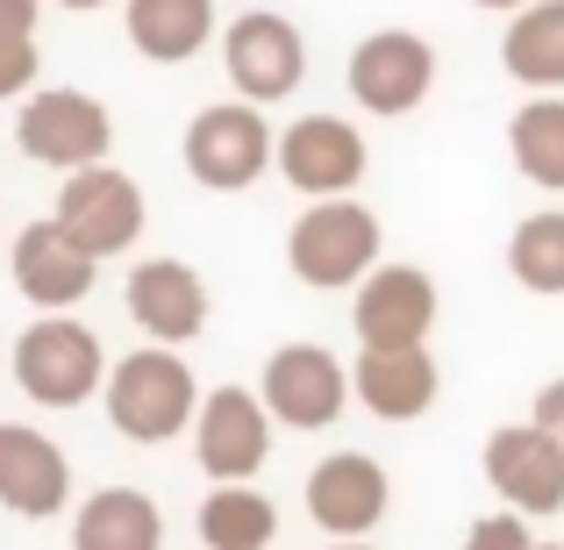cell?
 Segmentation results:
<instances>
[{
    "label": "cell",
    "instance_id": "obj_1",
    "mask_svg": "<svg viewBox=\"0 0 564 550\" xmlns=\"http://www.w3.org/2000/svg\"><path fill=\"white\" fill-rule=\"evenodd\" d=\"M108 422L122 429L129 443H165V436H180L186 422H200V386H193L180 351H165V344L129 351V358L108 371Z\"/></svg>",
    "mask_w": 564,
    "mask_h": 550
},
{
    "label": "cell",
    "instance_id": "obj_2",
    "mask_svg": "<svg viewBox=\"0 0 564 550\" xmlns=\"http://www.w3.org/2000/svg\"><path fill=\"white\" fill-rule=\"evenodd\" d=\"M286 265L301 287L315 293H344V287H365L379 272V215L344 201H315L286 236Z\"/></svg>",
    "mask_w": 564,
    "mask_h": 550
},
{
    "label": "cell",
    "instance_id": "obj_3",
    "mask_svg": "<svg viewBox=\"0 0 564 550\" xmlns=\"http://www.w3.org/2000/svg\"><path fill=\"white\" fill-rule=\"evenodd\" d=\"M279 165V137L258 100H215L186 122V172L207 193H243Z\"/></svg>",
    "mask_w": 564,
    "mask_h": 550
},
{
    "label": "cell",
    "instance_id": "obj_4",
    "mask_svg": "<svg viewBox=\"0 0 564 550\" xmlns=\"http://www.w3.org/2000/svg\"><path fill=\"white\" fill-rule=\"evenodd\" d=\"M14 386H22L36 408H79V400L108 393V358H100V336L86 322H29L22 344H14Z\"/></svg>",
    "mask_w": 564,
    "mask_h": 550
},
{
    "label": "cell",
    "instance_id": "obj_5",
    "mask_svg": "<svg viewBox=\"0 0 564 550\" xmlns=\"http://www.w3.org/2000/svg\"><path fill=\"white\" fill-rule=\"evenodd\" d=\"M14 143H22L36 165L51 172H94L108 165L115 151V115L100 108L94 94H79V86H43V94L22 100V122H14Z\"/></svg>",
    "mask_w": 564,
    "mask_h": 550
},
{
    "label": "cell",
    "instance_id": "obj_6",
    "mask_svg": "<svg viewBox=\"0 0 564 550\" xmlns=\"http://www.w3.org/2000/svg\"><path fill=\"white\" fill-rule=\"evenodd\" d=\"M193 457L215 486H250L272 457V408L264 393H243V386H221V393L200 400V422H193Z\"/></svg>",
    "mask_w": 564,
    "mask_h": 550
},
{
    "label": "cell",
    "instance_id": "obj_7",
    "mask_svg": "<svg viewBox=\"0 0 564 550\" xmlns=\"http://www.w3.org/2000/svg\"><path fill=\"white\" fill-rule=\"evenodd\" d=\"M8 265H14V287H22V301L43 308V315H65V308H79L86 293H94V279H100V258H94V250H86L57 215L29 222V229L14 236V258H8Z\"/></svg>",
    "mask_w": 564,
    "mask_h": 550
},
{
    "label": "cell",
    "instance_id": "obj_8",
    "mask_svg": "<svg viewBox=\"0 0 564 550\" xmlns=\"http://www.w3.org/2000/svg\"><path fill=\"white\" fill-rule=\"evenodd\" d=\"M436 86V51L414 29H372L350 51V94L365 115H414Z\"/></svg>",
    "mask_w": 564,
    "mask_h": 550
},
{
    "label": "cell",
    "instance_id": "obj_9",
    "mask_svg": "<svg viewBox=\"0 0 564 550\" xmlns=\"http://www.w3.org/2000/svg\"><path fill=\"white\" fill-rule=\"evenodd\" d=\"M386 500H393V479H386V465L365 457V451H329L307 472V515H315V529H329L336 543L372 537L386 522Z\"/></svg>",
    "mask_w": 564,
    "mask_h": 550
},
{
    "label": "cell",
    "instance_id": "obj_10",
    "mask_svg": "<svg viewBox=\"0 0 564 550\" xmlns=\"http://www.w3.org/2000/svg\"><path fill=\"white\" fill-rule=\"evenodd\" d=\"M221 65H229V79H236V94L243 100H286L293 86H301V72H307V43H301V29L286 22V14H236L229 22V36H221Z\"/></svg>",
    "mask_w": 564,
    "mask_h": 550
},
{
    "label": "cell",
    "instance_id": "obj_11",
    "mask_svg": "<svg viewBox=\"0 0 564 550\" xmlns=\"http://www.w3.org/2000/svg\"><path fill=\"white\" fill-rule=\"evenodd\" d=\"M486 479L514 515H557L564 508V443L536 422H508L486 436Z\"/></svg>",
    "mask_w": 564,
    "mask_h": 550
},
{
    "label": "cell",
    "instance_id": "obj_12",
    "mask_svg": "<svg viewBox=\"0 0 564 550\" xmlns=\"http://www.w3.org/2000/svg\"><path fill=\"white\" fill-rule=\"evenodd\" d=\"M350 400V371L322 344H286L264 358V408L286 429H329Z\"/></svg>",
    "mask_w": 564,
    "mask_h": 550
},
{
    "label": "cell",
    "instance_id": "obj_13",
    "mask_svg": "<svg viewBox=\"0 0 564 550\" xmlns=\"http://www.w3.org/2000/svg\"><path fill=\"white\" fill-rule=\"evenodd\" d=\"M279 172L286 186H301L307 201H344L365 180V137L344 115H301V122L279 137Z\"/></svg>",
    "mask_w": 564,
    "mask_h": 550
},
{
    "label": "cell",
    "instance_id": "obj_14",
    "mask_svg": "<svg viewBox=\"0 0 564 550\" xmlns=\"http://www.w3.org/2000/svg\"><path fill=\"white\" fill-rule=\"evenodd\" d=\"M358 344L365 351H414L429 344V322H436V279L422 265H379L372 279L358 287Z\"/></svg>",
    "mask_w": 564,
    "mask_h": 550
},
{
    "label": "cell",
    "instance_id": "obj_15",
    "mask_svg": "<svg viewBox=\"0 0 564 550\" xmlns=\"http://www.w3.org/2000/svg\"><path fill=\"white\" fill-rule=\"evenodd\" d=\"M57 222H65L94 258H115V250H129L143 236V186L115 165L72 172L65 193H57Z\"/></svg>",
    "mask_w": 564,
    "mask_h": 550
},
{
    "label": "cell",
    "instance_id": "obj_16",
    "mask_svg": "<svg viewBox=\"0 0 564 550\" xmlns=\"http://www.w3.org/2000/svg\"><path fill=\"white\" fill-rule=\"evenodd\" d=\"M65 494H72L65 451L29 422H0V508L43 522V515L65 508Z\"/></svg>",
    "mask_w": 564,
    "mask_h": 550
},
{
    "label": "cell",
    "instance_id": "obj_17",
    "mask_svg": "<svg viewBox=\"0 0 564 550\" xmlns=\"http://www.w3.org/2000/svg\"><path fill=\"white\" fill-rule=\"evenodd\" d=\"M129 315L151 330V344H193L207 330V279L180 258H151L129 272Z\"/></svg>",
    "mask_w": 564,
    "mask_h": 550
},
{
    "label": "cell",
    "instance_id": "obj_18",
    "mask_svg": "<svg viewBox=\"0 0 564 550\" xmlns=\"http://www.w3.org/2000/svg\"><path fill=\"white\" fill-rule=\"evenodd\" d=\"M350 386H358V400L379 414V422H414V414L436 408V358H429V344L414 351H365L358 371H350Z\"/></svg>",
    "mask_w": 564,
    "mask_h": 550
},
{
    "label": "cell",
    "instance_id": "obj_19",
    "mask_svg": "<svg viewBox=\"0 0 564 550\" xmlns=\"http://www.w3.org/2000/svg\"><path fill=\"white\" fill-rule=\"evenodd\" d=\"M72 550H165V515L137 486H100L72 522Z\"/></svg>",
    "mask_w": 564,
    "mask_h": 550
},
{
    "label": "cell",
    "instance_id": "obj_20",
    "mask_svg": "<svg viewBox=\"0 0 564 550\" xmlns=\"http://www.w3.org/2000/svg\"><path fill=\"white\" fill-rule=\"evenodd\" d=\"M122 22H129V43L151 65H186L215 36V0H129Z\"/></svg>",
    "mask_w": 564,
    "mask_h": 550
},
{
    "label": "cell",
    "instance_id": "obj_21",
    "mask_svg": "<svg viewBox=\"0 0 564 550\" xmlns=\"http://www.w3.org/2000/svg\"><path fill=\"white\" fill-rule=\"evenodd\" d=\"M500 65H508V79L543 86V94L564 86V0H536L514 14L500 36Z\"/></svg>",
    "mask_w": 564,
    "mask_h": 550
},
{
    "label": "cell",
    "instance_id": "obj_22",
    "mask_svg": "<svg viewBox=\"0 0 564 550\" xmlns=\"http://www.w3.org/2000/svg\"><path fill=\"white\" fill-rule=\"evenodd\" d=\"M508 151L529 186L564 193V100H529L508 122Z\"/></svg>",
    "mask_w": 564,
    "mask_h": 550
},
{
    "label": "cell",
    "instance_id": "obj_23",
    "mask_svg": "<svg viewBox=\"0 0 564 550\" xmlns=\"http://www.w3.org/2000/svg\"><path fill=\"white\" fill-rule=\"evenodd\" d=\"M279 537V508L250 486H221L200 500V543L207 550H264Z\"/></svg>",
    "mask_w": 564,
    "mask_h": 550
},
{
    "label": "cell",
    "instance_id": "obj_24",
    "mask_svg": "<svg viewBox=\"0 0 564 550\" xmlns=\"http://www.w3.org/2000/svg\"><path fill=\"white\" fill-rule=\"evenodd\" d=\"M508 272L529 293H564V207H543L508 236Z\"/></svg>",
    "mask_w": 564,
    "mask_h": 550
},
{
    "label": "cell",
    "instance_id": "obj_25",
    "mask_svg": "<svg viewBox=\"0 0 564 550\" xmlns=\"http://www.w3.org/2000/svg\"><path fill=\"white\" fill-rule=\"evenodd\" d=\"M36 36H0V100L8 94H29L36 86Z\"/></svg>",
    "mask_w": 564,
    "mask_h": 550
},
{
    "label": "cell",
    "instance_id": "obj_26",
    "mask_svg": "<svg viewBox=\"0 0 564 550\" xmlns=\"http://www.w3.org/2000/svg\"><path fill=\"white\" fill-rule=\"evenodd\" d=\"M465 550H536L529 543V529H522V515H486V522H471V537H465Z\"/></svg>",
    "mask_w": 564,
    "mask_h": 550
},
{
    "label": "cell",
    "instance_id": "obj_27",
    "mask_svg": "<svg viewBox=\"0 0 564 550\" xmlns=\"http://www.w3.org/2000/svg\"><path fill=\"white\" fill-rule=\"evenodd\" d=\"M529 422H536V429H551V436L564 443V379H551V386L536 393V414H529Z\"/></svg>",
    "mask_w": 564,
    "mask_h": 550
},
{
    "label": "cell",
    "instance_id": "obj_28",
    "mask_svg": "<svg viewBox=\"0 0 564 550\" xmlns=\"http://www.w3.org/2000/svg\"><path fill=\"white\" fill-rule=\"evenodd\" d=\"M43 0H0V36H36Z\"/></svg>",
    "mask_w": 564,
    "mask_h": 550
},
{
    "label": "cell",
    "instance_id": "obj_29",
    "mask_svg": "<svg viewBox=\"0 0 564 550\" xmlns=\"http://www.w3.org/2000/svg\"><path fill=\"white\" fill-rule=\"evenodd\" d=\"M479 8H494V14H522V8H536V0H479Z\"/></svg>",
    "mask_w": 564,
    "mask_h": 550
},
{
    "label": "cell",
    "instance_id": "obj_30",
    "mask_svg": "<svg viewBox=\"0 0 564 550\" xmlns=\"http://www.w3.org/2000/svg\"><path fill=\"white\" fill-rule=\"evenodd\" d=\"M57 8H72V14H94V8H108V0H57Z\"/></svg>",
    "mask_w": 564,
    "mask_h": 550
},
{
    "label": "cell",
    "instance_id": "obj_31",
    "mask_svg": "<svg viewBox=\"0 0 564 550\" xmlns=\"http://www.w3.org/2000/svg\"><path fill=\"white\" fill-rule=\"evenodd\" d=\"M336 550H365V543H336Z\"/></svg>",
    "mask_w": 564,
    "mask_h": 550
},
{
    "label": "cell",
    "instance_id": "obj_32",
    "mask_svg": "<svg viewBox=\"0 0 564 550\" xmlns=\"http://www.w3.org/2000/svg\"><path fill=\"white\" fill-rule=\"evenodd\" d=\"M536 550H564V543H536Z\"/></svg>",
    "mask_w": 564,
    "mask_h": 550
}]
</instances>
